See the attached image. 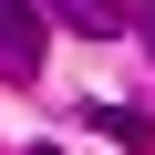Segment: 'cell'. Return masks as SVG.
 I'll return each instance as SVG.
<instances>
[{
  "label": "cell",
  "instance_id": "cell-3",
  "mask_svg": "<svg viewBox=\"0 0 155 155\" xmlns=\"http://www.w3.org/2000/svg\"><path fill=\"white\" fill-rule=\"evenodd\" d=\"M83 114H93V134H114L124 155H155V124H145L134 104H83Z\"/></svg>",
  "mask_w": 155,
  "mask_h": 155
},
{
  "label": "cell",
  "instance_id": "cell-2",
  "mask_svg": "<svg viewBox=\"0 0 155 155\" xmlns=\"http://www.w3.org/2000/svg\"><path fill=\"white\" fill-rule=\"evenodd\" d=\"M52 21H62V31H93V41L134 31V11H124V0H52Z\"/></svg>",
  "mask_w": 155,
  "mask_h": 155
},
{
  "label": "cell",
  "instance_id": "cell-4",
  "mask_svg": "<svg viewBox=\"0 0 155 155\" xmlns=\"http://www.w3.org/2000/svg\"><path fill=\"white\" fill-rule=\"evenodd\" d=\"M134 31H145V52H155V11H134Z\"/></svg>",
  "mask_w": 155,
  "mask_h": 155
},
{
  "label": "cell",
  "instance_id": "cell-1",
  "mask_svg": "<svg viewBox=\"0 0 155 155\" xmlns=\"http://www.w3.org/2000/svg\"><path fill=\"white\" fill-rule=\"evenodd\" d=\"M41 52H52L41 0H0V83H31V72H41Z\"/></svg>",
  "mask_w": 155,
  "mask_h": 155
}]
</instances>
